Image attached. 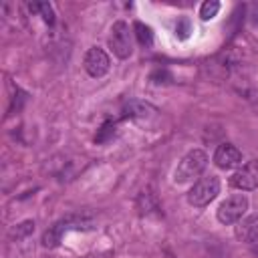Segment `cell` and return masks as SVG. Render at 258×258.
I'll return each mask as SVG.
<instances>
[{
    "mask_svg": "<svg viewBox=\"0 0 258 258\" xmlns=\"http://www.w3.org/2000/svg\"><path fill=\"white\" fill-rule=\"evenodd\" d=\"M208 165V155L206 151L202 149H191L187 151L181 161L177 163L175 171H173V179L175 183H185V181H191L194 177H198Z\"/></svg>",
    "mask_w": 258,
    "mask_h": 258,
    "instance_id": "obj_1",
    "label": "cell"
},
{
    "mask_svg": "<svg viewBox=\"0 0 258 258\" xmlns=\"http://www.w3.org/2000/svg\"><path fill=\"white\" fill-rule=\"evenodd\" d=\"M91 222L83 216H67L58 222H54L44 234H42V246L44 248H56L64 236V232L69 230H81V228H89Z\"/></svg>",
    "mask_w": 258,
    "mask_h": 258,
    "instance_id": "obj_2",
    "label": "cell"
},
{
    "mask_svg": "<svg viewBox=\"0 0 258 258\" xmlns=\"http://www.w3.org/2000/svg\"><path fill=\"white\" fill-rule=\"evenodd\" d=\"M220 194V179L216 175H208V177H202L198 179L191 189L187 191V202L194 206V208H204L208 206L216 196Z\"/></svg>",
    "mask_w": 258,
    "mask_h": 258,
    "instance_id": "obj_3",
    "label": "cell"
},
{
    "mask_svg": "<svg viewBox=\"0 0 258 258\" xmlns=\"http://www.w3.org/2000/svg\"><path fill=\"white\" fill-rule=\"evenodd\" d=\"M109 46L119 58H129L133 52V42H131V30L129 24L123 20H117L111 26V36H109Z\"/></svg>",
    "mask_w": 258,
    "mask_h": 258,
    "instance_id": "obj_4",
    "label": "cell"
},
{
    "mask_svg": "<svg viewBox=\"0 0 258 258\" xmlns=\"http://www.w3.org/2000/svg\"><path fill=\"white\" fill-rule=\"evenodd\" d=\"M246 210H248V198L244 194H234V196L226 198L220 204L216 216H218L220 224H226L228 226V224H236L244 216Z\"/></svg>",
    "mask_w": 258,
    "mask_h": 258,
    "instance_id": "obj_5",
    "label": "cell"
},
{
    "mask_svg": "<svg viewBox=\"0 0 258 258\" xmlns=\"http://www.w3.org/2000/svg\"><path fill=\"white\" fill-rule=\"evenodd\" d=\"M123 111H125V117L133 119V121H137L139 125H145V127L153 125V123L157 121V117H159V111H157L151 103L137 101V99H133V101L125 103Z\"/></svg>",
    "mask_w": 258,
    "mask_h": 258,
    "instance_id": "obj_6",
    "label": "cell"
},
{
    "mask_svg": "<svg viewBox=\"0 0 258 258\" xmlns=\"http://www.w3.org/2000/svg\"><path fill=\"white\" fill-rule=\"evenodd\" d=\"M230 185L236 189H254L258 187V159H252L248 163H244L232 177H230Z\"/></svg>",
    "mask_w": 258,
    "mask_h": 258,
    "instance_id": "obj_7",
    "label": "cell"
},
{
    "mask_svg": "<svg viewBox=\"0 0 258 258\" xmlns=\"http://www.w3.org/2000/svg\"><path fill=\"white\" fill-rule=\"evenodd\" d=\"M109 56H107V52L103 50V48H99V46H91L89 50H87V54H85V71L91 75V77H95V79H99V77H103L107 71H109Z\"/></svg>",
    "mask_w": 258,
    "mask_h": 258,
    "instance_id": "obj_8",
    "label": "cell"
},
{
    "mask_svg": "<svg viewBox=\"0 0 258 258\" xmlns=\"http://www.w3.org/2000/svg\"><path fill=\"white\" fill-rule=\"evenodd\" d=\"M214 161H216V165L220 169H232L242 161V153H240V149L236 145L222 143V145H218V149L214 153Z\"/></svg>",
    "mask_w": 258,
    "mask_h": 258,
    "instance_id": "obj_9",
    "label": "cell"
},
{
    "mask_svg": "<svg viewBox=\"0 0 258 258\" xmlns=\"http://www.w3.org/2000/svg\"><path fill=\"white\" fill-rule=\"evenodd\" d=\"M137 210L141 216H151V214H159V202L157 196L153 194L151 187H145L139 191L137 196Z\"/></svg>",
    "mask_w": 258,
    "mask_h": 258,
    "instance_id": "obj_10",
    "label": "cell"
},
{
    "mask_svg": "<svg viewBox=\"0 0 258 258\" xmlns=\"http://www.w3.org/2000/svg\"><path fill=\"white\" fill-rule=\"evenodd\" d=\"M236 238L240 242H254L258 240V214L248 216L236 226Z\"/></svg>",
    "mask_w": 258,
    "mask_h": 258,
    "instance_id": "obj_11",
    "label": "cell"
},
{
    "mask_svg": "<svg viewBox=\"0 0 258 258\" xmlns=\"http://www.w3.org/2000/svg\"><path fill=\"white\" fill-rule=\"evenodd\" d=\"M115 135H117V123H115V121H105V123L97 129L95 143H107V141H111Z\"/></svg>",
    "mask_w": 258,
    "mask_h": 258,
    "instance_id": "obj_12",
    "label": "cell"
},
{
    "mask_svg": "<svg viewBox=\"0 0 258 258\" xmlns=\"http://www.w3.org/2000/svg\"><path fill=\"white\" fill-rule=\"evenodd\" d=\"M133 28H135V34H137L139 44H143V46H151V42H153V32H151V28L145 26L143 22H135Z\"/></svg>",
    "mask_w": 258,
    "mask_h": 258,
    "instance_id": "obj_13",
    "label": "cell"
},
{
    "mask_svg": "<svg viewBox=\"0 0 258 258\" xmlns=\"http://www.w3.org/2000/svg\"><path fill=\"white\" fill-rule=\"evenodd\" d=\"M30 10L38 12L44 22H48V24L54 22V12H52V6L48 2H34V4H30Z\"/></svg>",
    "mask_w": 258,
    "mask_h": 258,
    "instance_id": "obj_14",
    "label": "cell"
},
{
    "mask_svg": "<svg viewBox=\"0 0 258 258\" xmlns=\"http://www.w3.org/2000/svg\"><path fill=\"white\" fill-rule=\"evenodd\" d=\"M218 10H220V2L218 0H208V2L202 4L200 16H202V20H212L218 14Z\"/></svg>",
    "mask_w": 258,
    "mask_h": 258,
    "instance_id": "obj_15",
    "label": "cell"
},
{
    "mask_svg": "<svg viewBox=\"0 0 258 258\" xmlns=\"http://www.w3.org/2000/svg\"><path fill=\"white\" fill-rule=\"evenodd\" d=\"M32 232H34V222H32V220H26V222L18 224L16 228H12L10 236L16 238V240H22V238H26V236L32 234Z\"/></svg>",
    "mask_w": 258,
    "mask_h": 258,
    "instance_id": "obj_16",
    "label": "cell"
},
{
    "mask_svg": "<svg viewBox=\"0 0 258 258\" xmlns=\"http://www.w3.org/2000/svg\"><path fill=\"white\" fill-rule=\"evenodd\" d=\"M189 32H191V24H189V20H187V18H179L177 24H175V36H179V38H187Z\"/></svg>",
    "mask_w": 258,
    "mask_h": 258,
    "instance_id": "obj_17",
    "label": "cell"
},
{
    "mask_svg": "<svg viewBox=\"0 0 258 258\" xmlns=\"http://www.w3.org/2000/svg\"><path fill=\"white\" fill-rule=\"evenodd\" d=\"M151 81H153V83H157V85H159V83H167V81H169V73H167L165 69H163V71H161V69H157V71H153V73H151Z\"/></svg>",
    "mask_w": 258,
    "mask_h": 258,
    "instance_id": "obj_18",
    "label": "cell"
}]
</instances>
